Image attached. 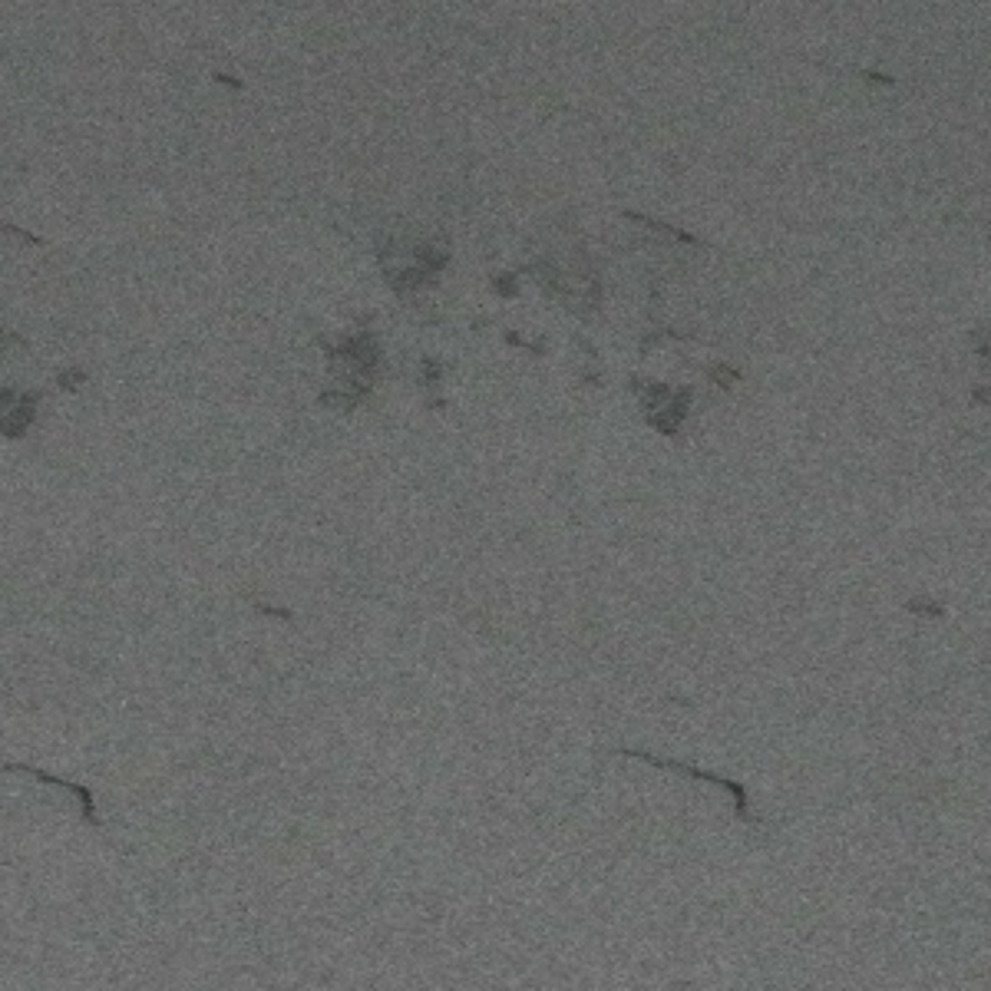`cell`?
Masks as SVG:
<instances>
[{"label":"cell","instance_id":"obj_1","mask_svg":"<svg viewBox=\"0 0 991 991\" xmlns=\"http://www.w3.org/2000/svg\"><path fill=\"white\" fill-rule=\"evenodd\" d=\"M8 770H27V773L37 776V781H43V784H53V787H60V790H69V794H74V797L80 800V807H83V820L100 823V820H96V807H93V794H90L87 787H77V784H69V781H60V776H50V773H43V770L21 767V763H8Z\"/></svg>","mask_w":991,"mask_h":991},{"label":"cell","instance_id":"obj_2","mask_svg":"<svg viewBox=\"0 0 991 991\" xmlns=\"http://www.w3.org/2000/svg\"><path fill=\"white\" fill-rule=\"evenodd\" d=\"M34 403H37V394L24 397L21 407H17V400H14V394H4V407H14V413L4 416V434H8V437H21V434L27 430L30 413H34Z\"/></svg>","mask_w":991,"mask_h":991}]
</instances>
